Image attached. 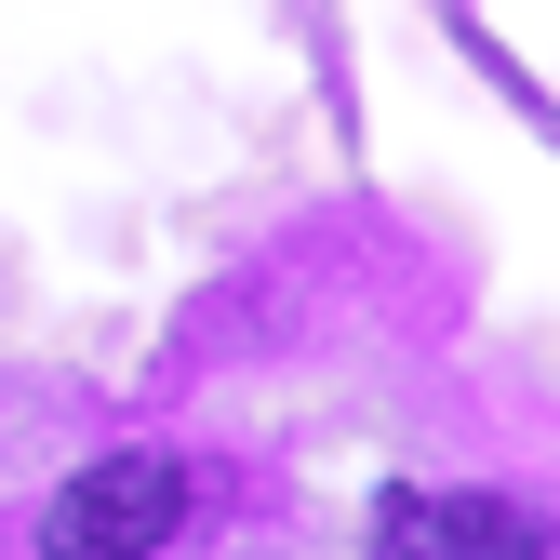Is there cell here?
<instances>
[{"instance_id":"cell-1","label":"cell","mask_w":560,"mask_h":560,"mask_svg":"<svg viewBox=\"0 0 560 560\" xmlns=\"http://www.w3.org/2000/svg\"><path fill=\"white\" fill-rule=\"evenodd\" d=\"M187 521V467L148 454V441H120L94 467H67L54 480V508H40V560H161Z\"/></svg>"},{"instance_id":"cell-2","label":"cell","mask_w":560,"mask_h":560,"mask_svg":"<svg viewBox=\"0 0 560 560\" xmlns=\"http://www.w3.org/2000/svg\"><path fill=\"white\" fill-rule=\"evenodd\" d=\"M374 560H547V521L508 494H387Z\"/></svg>"}]
</instances>
